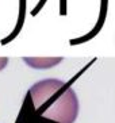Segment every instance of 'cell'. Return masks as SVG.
<instances>
[{
	"mask_svg": "<svg viewBox=\"0 0 115 123\" xmlns=\"http://www.w3.org/2000/svg\"><path fill=\"white\" fill-rule=\"evenodd\" d=\"M79 99L68 83L45 79L27 91L16 123H75Z\"/></svg>",
	"mask_w": 115,
	"mask_h": 123,
	"instance_id": "cell-1",
	"label": "cell"
},
{
	"mask_svg": "<svg viewBox=\"0 0 115 123\" xmlns=\"http://www.w3.org/2000/svg\"><path fill=\"white\" fill-rule=\"evenodd\" d=\"M23 61L31 68L35 69H49L58 65L62 61L61 57H23Z\"/></svg>",
	"mask_w": 115,
	"mask_h": 123,
	"instance_id": "cell-2",
	"label": "cell"
},
{
	"mask_svg": "<svg viewBox=\"0 0 115 123\" xmlns=\"http://www.w3.org/2000/svg\"><path fill=\"white\" fill-rule=\"evenodd\" d=\"M8 65V58L7 57H0V70H3Z\"/></svg>",
	"mask_w": 115,
	"mask_h": 123,
	"instance_id": "cell-3",
	"label": "cell"
}]
</instances>
